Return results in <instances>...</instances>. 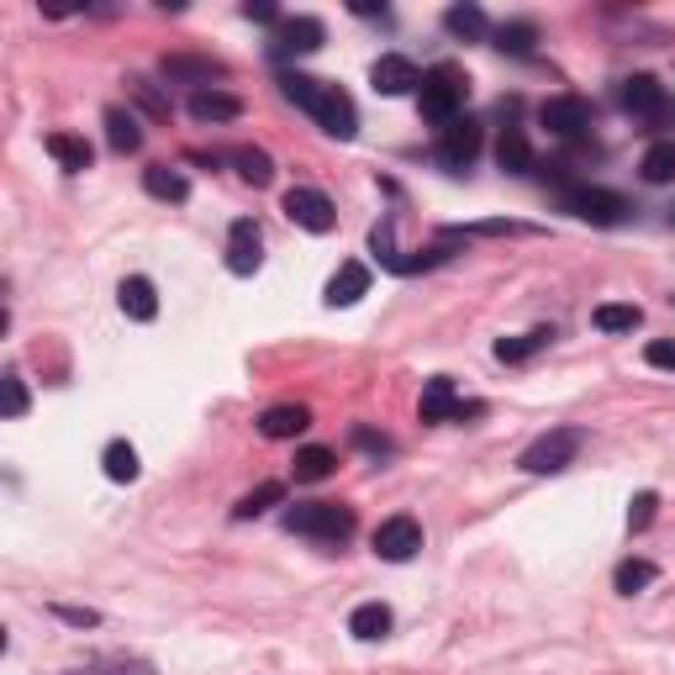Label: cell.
<instances>
[{
  "mask_svg": "<svg viewBox=\"0 0 675 675\" xmlns=\"http://www.w3.org/2000/svg\"><path fill=\"white\" fill-rule=\"evenodd\" d=\"M280 96L296 100L301 111H312L317 127L338 138V143H349L354 132H360V111H354V100L343 96L338 85L328 79H312V74H280Z\"/></svg>",
  "mask_w": 675,
  "mask_h": 675,
  "instance_id": "1",
  "label": "cell"
},
{
  "mask_svg": "<svg viewBox=\"0 0 675 675\" xmlns=\"http://www.w3.org/2000/svg\"><path fill=\"white\" fill-rule=\"evenodd\" d=\"M464 96H470V79H464V69H454V64H438V69L422 74L417 111H422V121H433V127H449V121H459V111H464Z\"/></svg>",
  "mask_w": 675,
  "mask_h": 675,
  "instance_id": "2",
  "label": "cell"
},
{
  "mask_svg": "<svg viewBox=\"0 0 675 675\" xmlns=\"http://www.w3.org/2000/svg\"><path fill=\"white\" fill-rule=\"evenodd\" d=\"M286 528L301 533V538H317V544H343L354 533V506L343 502H296L286 512Z\"/></svg>",
  "mask_w": 675,
  "mask_h": 675,
  "instance_id": "3",
  "label": "cell"
},
{
  "mask_svg": "<svg viewBox=\"0 0 675 675\" xmlns=\"http://www.w3.org/2000/svg\"><path fill=\"white\" fill-rule=\"evenodd\" d=\"M580 443H586L580 428H549L544 438H533L528 449H523L517 470H523V475H559L565 464H576Z\"/></svg>",
  "mask_w": 675,
  "mask_h": 675,
  "instance_id": "4",
  "label": "cell"
},
{
  "mask_svg": "<svg viewBox=\"0 0 675 675\" xmlns=\"http://www.w3.org/2000/svg\"><path fill=\"white\" fill-rule=\"evenodd\" d=\"M328 43V26L317 17H286V22L269 32V58L286 64V58H301V53H317Z\"/></svg>",
  "mask_w": 675,
  "mask_h": 675,
  "instance_id": "5",
  "label": "cell"
},
{
  "mask_svg": "<svg viewBox=\"0 0 675 675\" xmlns=\"http://www.w3.org/2000/svg\"><path fill=\"white\" fill-rule=\"evenodd\" d=\"M565 212H576L591 227H618L628 217V201L618 191H602V185H580V191L565 195Z\"/></svg>",
  "mask_w": 675,
  "mask_h": 675,
  "instance_id": "6",
  "label": "cell"
},
{
  "mask_svg": "<svg viewBox=\"0 0 675 675\" xmlns=\"http://www.w3.org/2000/svg\"><path fill=\"white\" fill-rule=\"evenodd\" d=\"M417 549H422V523L407 517V512H396V517H386V523L375 528V555L390 559V565H407Z\"/></svg>",
  "mask_w": 675,
  "mask_h": 675,
  "instance_id": "7",
  "label": "cell"
},
{
  "mask_svg": "<svg viewBox=\"0 0 675 675\" xmlns=\"http://www.w3.org/2000/svg\"><path fill=\"white\" fill-rule=\"evenodd\" d=\"M286 217L296 222V227H307V233H333V227H338L333 201H328L322 191H312V185H296V191H286Z\"/></svg>",
  "mask_w": 675,
  "mask_h": 675,
  "instance_id": "8",
  "label": "cell"
},
{
  "mask_svg": "<svg viewBox=\"0 0 675 675\" xmlns=\"http://www.w3.org/2000/svg\"><path fill=\"white\" fill-rule=\"evenodd\" d=\"M259 265H265V233H259L254 217H238L227 227V269L233 275H259Z\"/></svg>",
  "mask_w": 675,
  "mask_h": 675,
  "instance_id": "9",
  "label": "cell"
},
{
  "mask_svg": "<svg viewBox=\"0 0 675 675\" xmlns=\"http://www.w3.org/2000/svg\"><path fill=\"white\" fill-rule=\"evenodd\" d=\"M475 153H481V121L475 117H459L443 127V138H438V164L443 169H470L475 164Z\"/></svg>",
  "mask_w": 675,
  "mask_h": 675,
  "instance_id": "10",
  "label": "cell"
},
{
  "mask_svg": "<svg viewBox=\"0 0 675 675\" xmlns=\"http://www.w3.org/2000/svg\"><path fill=\"white\" fill-rule=\"evenodd\" d=\"M538 121L555 132V138H580L591 127V100L586 96H549L538 106Z\"/></svg>",
  "mask_w": 675,
  "mask_h": 675,
  "instance_id": "11",
  "label": "cell"
},
{
  "mask_svg": "<svg viewBox=\"0 0 675 675\" xmlns=\"http://www.w3.org/2000/svg\"><path fill=\"white\" fill-rule=\"evenodd\" d=\"M417 411H422V422H459V417H481V401L464 407V401L454 396V381H449V375H433L428 390H422V407Z\"/></svg>",
  "mask_w": 675,
  "mask_h": 675,
  "instance_id": "12",
  "label": "cell"
},
{
  "mask_svg": "<svg viewBox=\"0 0 675 675\" xmlns=\"http://www.w3.org/2000/svg\"><path fill=\"white\" fill-rule=\"evenodd\" d=\"M369 85H375V96H411V90H422V74H417L411 58L386 53V58L369 64Z\"/></svg>",
  "mask_w": 675,
  "mask_h": 675,
  "instance_id": "13",
  "label": "cell"
},
{
  "mask_svg": "<svg viewBox=\"0 0 675 675\" xmlns=\"http://www.w3.org/2000/svg\"><path fill=\"white\" fill-rule=\"evenodd\" d=\"M623 111L639 121H660L665 117V85L654 74H633L623 79Z\"/></svg>",
  "mask_w": 675,
  "mask_h": 675,
  "instance_id": "14",
  "label": "cell"
},
{
  "mask_svg": "<svg viewBox=\"0 0 675 675\" xmlns=\"http://www.w3.org/2000/svg\"><path fill=\"white\" fill-rule=\"evenodd\" d=\"M117 301L132 322H153V317H159V290H153V280H143V275H127L117 290Z\"/></svg>",
  "mask_w": 675,
  "mask_h": 675,
  "instance_id": "15",
  "label": "cell"
},
{
  "mask_svg": "<svg viewBox=\"0 0 675 675\" xmlns=\"http://www.w3.org/2000/svg\"><path fill=\"white\" fill-rule=\"evenodd\" d=\"M364 290H369V269H364L360 259H349V265H338V275L328 280V296H322V301H328V307H354Z\"/></svg>",
  "mask_w": 675,
  "mask_h": 675,
  "instance_id": "16",
  "label": "cell"
},
{
  "mask_svg": "<svg viewBox=\"0 0 675 675\" xmlns=\"http://www.w3.org/2000/svg\"><path fill=\"white\" fill-rule=\"evenodd\" d=\"M191 117L195 121H238L243 117V100L233 96V90L206 85V90H195V96H191Z\"/></svg>",
  "mask_w": 675,
  "mask_h": 675,
  "instance_id": "17",
  "label": "cell"
},
{
  "mask_svg": "<svg viewBox=\"0 0 675 675\" xmlns=\"http://www.w3.org/2000/svg\"><path fill=\"white\" fill-rule=\"evenodd\" d=\"M164 79H201V90L222 79V64L206 53H164Z\"/></svg>",
  "mask_w": 675,
  "mask_h": 675,
  "instance_id": "18",
  "label": "cell"
},
{
  "mask_svg": "<svg viewBox=\"0 0 675 675\" xmlns=\"http://www.w3.org/2000/svg\"><path fill=\"white\" fill-rule=\"evenodd\" d=\"M312 428V411L301 407V401H286V407H269L265 417H259V433L265 438H296Z\"/></svg>",
  "mask_w": 675,
  "mask_h": 675,
  "instance_id": "19",
  "label": "cell"
},
{
  "mask_svg": "<svg viewBox=\"0 0 675 675\" xmlns=\"http://www.w3.org/2000/svg\"><path fill=\"white\" fill-rule=\"evenodd\" d=\"M100 470H106V481H117V485H132L138 475H143V464H138V449H132L127 438H111V443H106V454H100Z\"/></svg>",
  "mask_w": 675,
  "mask_h": 675,
  "instance_id": "20",
  "label": "cell"
},
{
  "mask_svg": "<svg viewBox=\"0 0 675 675\" xmlns=\"http://www.w3.org/2000/svg\"><path fill=\"white\" fill-rule=\"evenodd\" d=\"M496 164L506 174H528L533 169V148L523 138V127H502V138H496Z\"/></svg>",
  "mask_w": 675,
  "mask_h": 675,
  "instance_id": "21",
  "label": "cell"
},
{
  "mask_svg": "<svg viewBox=\"0 0 675 675\" xmlns=\"http://www.w3.org/2000/svg\"><path fill=\"white\" fill-rule=\"evenodd\" d=\"M49 153L58 159V169H69V174H85L90 169V143L85 138H74V132H49Z\"/></svg>",
  "mask_w": 675,
  "mask_h": 675,
  "instance_id": "22",
  "label": "cell"
},
{
  "mask_svg": "<svg viewBox=\"0 0 675 675\" xmlns=\"http://www.w3.org/2000/svg\"><path fill=\"white\" fill-rule=\"evenodd\" d=\"M106 143L117 148V153H138V148H143V127H138V117L121 111V106H111V111H106Z\"/></svg>",
  "mask_w": 675,
  "mask_h": 675,
  "instance_id": "23",
  "label": "cell"
},
{
  "mask_svg": "<svg viewBox=\"0 0 675 675\" xmlns=\"http://www.w3.org/2000/svg\"><path fill=\"white\" fill-rule=\"evenodd\" d=\"M549 343H555V328H533V333L502 338V343H496V360H502V364H523V360H533L538 349H549Z\"/></svg>",
  "mask_w": 675,
  "mask_h": 675,
  "instance_id": "24",
  "label": "cell"
},
{
  "mask_svg": "<svg viewBox=\"0 0 675 675\" xmlns=\"http://www.w3.org/2000/svg\"><path fill=\"white\" fill-rule=\"evenodd\" d=\"M143 191L159 195V201H185V195H191V180L169 164H148L143 169Z\"/></svg>",
  "mask_w": 675,
  "mask_h": 675,
  "instance_id": "25",
  "label": "cell"
},
{
  "mask_svg": "<svg viewBox=\"0 0 675 675\" xmlns=\"http://www.w3.org/2000/svg\"><path fill=\"white\" fill-rule=\"evenodd\" d=\"M349 633H354V639H364V644H369V639H386V633H390V607L386 602L354 607V612H349Z\"/></svg>",
  "mask_w": 675,
  "mask_h": 675,
  "instance_id": "26",
  "label": "cell"
},
{
  "mask_svg": "<svg viewBox=\"0 0 675 675\" xmlns=\"http://www.w3.org/2000/svg\"><path fill=\"white\" fill-rule=\"evenodd\" d=\"M591 322L602 328V333H633L639 322H644V307H633V301H602Z\"/></svg>",
  "mask_w": 675,
  "mask_h": 675,
  "instance_id": "27",
  "label": "cell"
},
{
  "mask_svg": "<svg viewBox=\"0 0 675 675\" xmlns=\"http://www.w3.org/2000/svg\"><path fill=\"white\" fill-rule=\"evenodd\" d=\"M443 26H449L454 38H464V43H475V38L491 32V22H485L481 6H449V11H443Z\"/></svg>",
  "mask_w": 675,
  "mask_h": 675,
  "instance_id": "28",
  "label": "cell"
},
{
  "mask_svg": "<svg viewBox=\"0 0 675 675\" xmlns=\"http://www.w3.org/2000/svg\"><path fill=\"white\" fill-rule=\"evenodd\" d=\"M280 502H286V485H280V481H265L259 491H248V496L233 506V517H238V523H248V517H265L269 506H280Z\"/></svg>",
  "mask_w": 675,
  "mask_h": 675,
  "instance_id": "29",
  "label": "cell"
},
{
  "mask_svg": "<svg viewBox=\"0 0 675 675\" xmlns=\"http://www.w3.org/2000/svg\"><path fill=\"white\" fill-rule=\"evenodd\" d=\"M233 164L248 185H269L275 180V159H269L265 148H233Z\"/></svg>",
  "mask_w": 675,
  "mask_h": 675,
  "instance_id": "30",
  "label": "cell"
},
{
  "mask_svg": "<svg viewBox=\"0 0 675 675\" xmlns=\"http://www.w3.org/2000/svg\"><path fill=\"white\" fill-rule=\"evenodd\" d=\"M654 576H660V570H654L650 559H623V565L612 570V586H618L623 597H639L644 586H654Z\"/></svg>",
  "mask_w": 675,
  "mask_h": 675,
  "instance_id": "31",
  "label": "cell"
},
{
  "mask_svg": "<svg viewBox=\"0 0 675 675\" xmlns=\"http://www.w3.org/2000/svg\"><path fill=\"white\" fill-rule=\"evenodd\" d=\"M533 43H538V26H533V22H502V26H496V49H502V53L528 58Z\"/></svg>",
  "mask_w": 675,
  "mask_h": 675,
  "instance_id": "32",
  "label": "cell"
},
{
  "mask_svg": "<svg viewBox=\"0 0 675 675\" xmlns=\"http://www.w3.org/2000/svg\"><path fill=\"white\" fill-rule=\"evenodd\" d=\"M333 464H338L333 449H301L290 470H296V481H328V475H333Z\"/></svg>",
  "mask_w": 675,
  "mask_h": 675,
  "instance_id": "33",
  "label": "cell"
},
{
  "mask_svg": "<svg viewBox=\"0 0 675 675\" xmlns=\"http://www.w3.org/2000/svg\"><path fill=\"white\" fill-rule=\"evenodd\" d=\"M639 169H644V180H650V185H671L675 180V143H654Z\"/></svg>",
  "mask_w": 675,
  "mask_h": 675,
  "instance_id": "34",
  "label": "cell"
},
{
  "mask_svg": "<svg viewBox=\"0 0 675 675\" xmlns=\"http://www.w3.org/2000/svg\"><path fill=\"white\" fill-rule=\"evenodd\" d=\"M512 233H533L528 222H470V227H454V238H512Z\"/></svg>",
  "mask_w": 675,
  "mask_h": 675,
  "instance_id": "35",
  "label": "cell"
},
{
  "mask_svg": "<svg viewBox=\"0 0 675 675\" xmlns=\"http://www.w3.org/2000/svg\"><path fill=\"white\" fill-rule=\"evenodd\" d=\"M0 386H6V417H11V422L26 417V381L22 375H17V369H6V381H0Z\"/></svg>",
  "mask_w": 675,
  "mask_h": 675,
  "instance_id": "36",
  "label": "cell"
},
{
  "mask_svg": "<svg viewBox=\"0 0 675 675\" xmlns=\"http://www.w3.org/2000/svg\"><path fill=\"white\" fill-rule=\"evenodd\" d=\"M127 90H132V96L143 100V111H148V117H159V121L169 117V100L159 96V90H153V85H148V79H138V74H132V79H127Z\"/></svg>",
  "mask_w": 675,
  "mask_h": 675,
  "instance_id": "37",
  "label": "cell"
},
{
  "mask_svg": "<svg viewBox=\"0 0 675 675\" xmlns=\"http://www.w3.org/2000/svg\"><path fill=\"white\" fill-rule=\"evenodd\" d=\"M654 506H660V496H654V491H639V496H633V506H628V528L633 533H644L654 523Z\"/></svg>",
  "mask_w": 675,
  "mask_h": 675,
  "instance_id": "38",
  "label": "cell"
},
{
  "mask_svg": "<svg viewBox=\"0 0 675 675\" xmlns=\"http://www.w3.org/2000/svg\"><path fill=\"white\" fill-rule=\"evenodd\" d=\"M74 675H159L148 660H106L96 671H74Z\"/></svg>",
  "mask_w": 675,
  "mask_h": 675,
  "instance_id": "39",
  "label": "cell"
},
{
  "mask_svg": "<svg viewBox=\"0 0 675 675\" xmlns=\"http://www.w3.org/2000/svg\"><path fill=\"white\" fill-rule=\"evenodd\" d=\"M354 443H360L364 454H375V459H386L390 449H396V443H390L386 433H369V428H354Z\"/></svg>",
  "mask_w": 675,
  "mask_h": 675,
  "instance_id": "40",
  "label": "cell"
},
{
  "mask_svg": "<svg viewBox=\"0 0 675 675\" xmlns=\"http://www.w3.org/2000/svg\"><path fill=\"white\" fill-rule=\"evenodd\" d=\"M644 360H650L654 369H675V343L671 338H654L650 349H644Z\"/></svg>",
  "mask_w": 675,
  "mask_h": 675,
  "instance_id": "41",
  "label": "cell"
},
{
  "mask_svg": "<svg viewBox=\"0 0 675 675\" xmlns=\"http://www.w3.org/2000/svg\"><path fill=\"white\" fill-rule=\"evenodd\" d=\"M53 618H64V623H74V628H96L100 623V612H90V607H53Z\"/></svg>",
  "mask_w": 675,
  "mask_h": 675,
  "instance_id": "42",
  "label": "cell"
},
{
  "mask_svg": "<svg viewBox=\"0 0 675 675\" xmlns=\"http://www.w3.org/2000/svg\"><path fill=\"white\" fill-rule=\"evenodd\" d=\"M243 17H248V22H269V26L286 22V17H280V6H269V0H248V6H243Z\"/></svg>",
  "mask_w": 675,
  "mask_h": 675,
  "instance_id": "43",
  "label": "cell"
},
{
  "mask_svg": "<svg viewBox=\"0 0 675 675\" xmlns=\"http://www.w3.org/2000/svg\"><path fill=\"white\" fill-rule=\"evenodd\" d=\"M354 17H386V6H369V0H354Z\"/></svg>",
  "mask_w": 675,
  "mask_h": 675,
  "instance_id": "44",
  "label": "cell"
},
{
  "mask_svg": "<svg viewBox=\"0 0 675 675\" xmlns=\"http://www.w3.org/2000/svg\"><path fill=\"white\" fill-rule=\"evenodd\" d=\"M671 307H675V296H671Z\"/></svg>",
  "mask_w": 675,
  "mask_h": 675,
  "instance_id": "45",
  "label": "cell"
}]
</instances>
